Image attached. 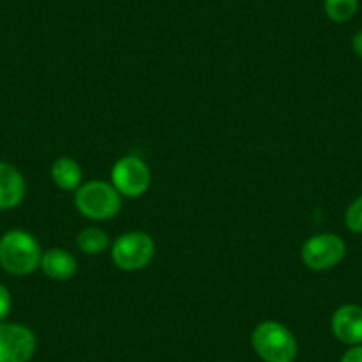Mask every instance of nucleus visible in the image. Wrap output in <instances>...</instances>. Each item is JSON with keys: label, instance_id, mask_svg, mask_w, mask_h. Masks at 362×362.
<instances>
[{"label": "nucleus", "instance_id": "4468645a", "mask_svg": "<svg viewBox=\"0 0 362 362\" xmlns=\"http://www.w3.org/2000/svg\"><path fill=\"white\" fill-rule=\"evenodd\" d=\"M344 224H346L348 231L362 235V194L355 197L344 211Z\"/></svg>", "mask_w": 362, "mask_h": 362}, {"label": "nucleus", "instance_id": "9b49d317", "mask_svg": "<svg viewBox=\"0 0 362 362\" xmlns=\"http://www.w3.org/2000/svg\"><path fill=\"white\" fill-rule=\"evenodd\" d=\"M82 167L78 162L68 156L55 160L52 165V180L62 190H76L82 185Z\"/></svg>", "mask_w": 362, "mask_h": 362}, {"label": "nucleus", "instance_id": "f257e3e1", "mask_svg": "<svg viewBox=\"0 0 362 362\" xmlns=\"http://www.w3.org/2000/svg\"><path fill=\"white\" fill-rule=\"evenodd\" d=\"M43 250L30 233L13 229L0 238V267L13 276H29L41 264Z\"/></svg>", "mask_w": 362, "mask_h": 362}, {"label": "nucleus", "instance_id": "dca6fc26", "mask_svg": "<svg viewBox=\"0 0 362 362\" xmlns=\"http://www.w3.org/2000/svg\"><path fill=\"white\" fill-rule=\"evenodd\" d=\"M341 362H362V344L350 346L344 355L341 357Z\"/></svg>", "mask_w": 362, "mask_h": 362}, {"label": "nucleus", "instance_id": "f8f14e48", "mask_svg": "<svg viewBox=\"0 0 362 362\" xmlns=\"http://www.w3.org/2000/svg\"><path fill=\"white\" fill-rule=\"evenodd\" d=\"M76 247H78L82 252L89 254V256H95V254L105 252L110 247V238L103 229L100 228H86L78 233L76 236Z\"/></svg>", "mask_w": 362, "mask_h": 362}, {"label": "nucleus", "instance_id": "f3484780", "mask_svg": "<svg viewBox=\"0 0 362 362\" xmlns=\"http://www.w3.org/2000/svg\"><path fill=\"white\" fill-rule=\"evenodd\" d=\"M351 50H354V54L357 57L362 59V29L357 30L354 34V37H351Z\"/></svg>", "mask_w": 362, "mask_h": 362}, {"label": "nucleus", "instance_id": "6e6552de", "mask_svg": "<svg viewBox=\"0 0 362 362\" xmlns=\"http://www.w3.org/2000/svg\"><path fill=\"white\" fill-rule=\"evenodd\" d=\"M330 329L337 341L355 346L362 344V308L357 304H344L334 311Z\"/></svg>", "mask_w": 362, "mask_h": 362}, {"label": "nucleus", "instance_id": "39448f33", "mask_svg": "<svg viewBox=\"0 0 362 362\" xmlns=\"http://www.w3.org/2000/svg\"><path fill=\"white\" fill-rule=\"evenodd\" d=\"M346 243L339 235L320 233L311 236L302 245V261L308 268L316 272L332 270L344 259Z\"/></svg>", "mask_w": 362, "mask_h": 362}, {"label": "nucleus", "instance_id": "ddd939ff", "mask_svg": "<svg viewBox=\"0 0 362 362\" xmlns=\"http://www.w3.org/2000/svg\"><path fill=\"white\" fill-rule=\"evenodd\" d=\"M323 9L334 23H346L357 15L358 0H323Z\"/></svg>", "mask_w": 362, "mask_h": 362}, {"label": "nucleus", "instance_id": "2eb2a0df", "mask_svg": "<svg viewBox=\"0 0 362 362\" xmlns=\"http://www.w3.org/2000/svg\"><path fill=\"white\" fill-rule=\"evenodd\" d=\"M11 305H13L11 293H9V290L4 286V284H0V322L9 315Z\"/></svg>", "mask_w": 362, "mask_h": 362}, {"label": "nucleus", "instance_id": "9d476101", "mask_svg": "<svg viewBox=\"0 0 362 362\" xmlns=\"http://www.w3.org/2000/svg\"><path fill=\"white\" fill-rule=\"evenodd\" d=\"M40 268L50 279L69 281L76 274L78 264H76L75 256L71 252L61 249V247H54V249H48L47 252H43Z\"/></svg>", "mask_w": 362, "mask_h": 362}, {"label": "nucleus", "instance_id": "423d86ee", "mask_svg": "<svg viewBox=\"0 0 362 362\" xmlns=\"http://www.w3.org/2000/svg\"><path fill=\"white\" fill-rule=\"evenodd\" d=\"M112 185L121 196L139 197L151 185V170L142 158L127 155L114 163Z\"/></svg>", "mask_w": 362, "mask_h": 362}, {"label": "nucleus", "instance_id": "1a4fd4ad", "mask_svg": "<svg viewBox=\"0 0 362 362\" xmlns=\"http://www.w3.org/2000/svg\"><path fill=\"white\" fill-rule=\"evenodd\" d=\"M27 192L25 177L11 163L0 162V211L13 210L23 201Z\"/></svg>", "mask_w": 362, "mask_h": 362}, {"label": "nucleus", "instance_id": "0eeeda50", "mask_svg": "<svg viewBox=\"0 0 362 362\" xmlns=\"http://www.w3.org/2000/svg\"><path fill=\"white\" fill-rule=\"evenodd\" d=\"M36 351V336L20 323H0V362H29Z\"/></svg>", "mask_w": 362, "mask_h": 362}, {"label": "nucleus", "instance_id": "f03ea898", "mask_svg": "<svg viewBox=\"0 0 362 362\" xmlns=\"http://www.w3.org/2000/svg\"><path fill=\"white\" fill-rule=\"evenodd\" d=\"M250 343L264 362H293L298 354L297 339L291 330L274 320L259 323L254 329Z\"/></svg>", "mask_w": 362, "mask_h": 362}, {"label": "nucleus", "instance_id": "20e7f679", "mask_svg": "<svg viewBox=\"0 0 362 362\" xmlns=\"http://www.w3.org/2000/svg\"><path fill=\"white\" fill-rule=\"evenodd\" d=\"M155 249V242L148 233L130 231L112 243V259L119 270L137 272L151 263Z\"/></svg>", "mask_w": 362, "mask_h": 362}, {"label": "nucleus", "instance_id": "7ed1b4c3", "mask_svg": "<svg viewBox=\"0 0 362 362\" xmlns=\"http://www.w3.org/2000/svg\"><path fill=\"white\" fill-rule=\"evenodd\" d=\"M121 197L123 196L114 189V185L102 180H93L76 189L75 206L90 221H109L119 214Z\"/></svg>", "mask_w": 362, "mask_h": 362}]
</instances>
